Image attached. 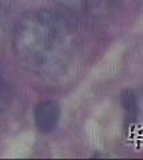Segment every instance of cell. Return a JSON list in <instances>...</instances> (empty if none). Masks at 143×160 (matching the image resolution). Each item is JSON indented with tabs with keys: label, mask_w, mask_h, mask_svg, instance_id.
<instances>
[{
	"label": "cell",
	"mask_w": 143,
	"mask_h": 160,
	"mask_svg": "<svg viewBox=\"0 0 143 160\" xmlns=\"http://www.w3.org/2000/svg\"><path fill=\"white\" fill-rule=\"evenodd\" d=\"M60 119V107L56 102L43 100L38 103L33 109V120L39 131L44 133L51 132L56 128Z\"/></svg>",
	"instance_id": "2"
},
{
	"label": "cell",
	"mask_w": 143,
	"mask_h": 160,
	"mask_svg": "<svg viewBox=\"0 0 143 160\" xmlns=\"http://www.w3.org/2000/svg\"><path fill=\"white\" fill-rule=\"evenodd\" d=\"M82 44L74 19L51 8L24 13L12 33V47L22 66L36 76L52 80L66 76L76 66Z\"/></svg>",
	"instance_id": "1"
},
{
	"label": "cell",
	"mask_w": 143,
	"mask_h": 160,
	"mask_svg": "<svg viewBox=\"0 0 143 160\" xmlns=\"http://www.w3.org/2000/svg\"><path fill=\"white\" fill-rule=\"evenodd\" d=\"M12 103V91L7 80L4 79L2 71H0V112L9 108Z\"/></svg>",
	"instance_id": "4"
},
{
	"label": "cell",
	"mask_w": 143,
	"mask_h": 160,
	"mask_svg": "<svg viewBox=\"0 0 143 160\" xmlns=\"http://www.w3.org/2000/svg\"><path fill=\"white\" fill-rule=\"evenodd\" d=\"M11 7H12V0H0V28H2L4 22L9 16Z\"/></svg>",
	"instance_id": "5"
},
{
	"label": "cell",
	"mask_w": 143,
	"mask_h": 160,
	"mask_svg": "<svg viewBox=\"0 0 143 160\" xmlns=\"http://www.w3.org/2000/svg\"><path fill=\"white\" fill-rule=\"evenodd\" d=\"M120 103L123 109H125L126 120L129 123H132L138 116V100L135 93L131 89H126L120 96Z\"/></svg>",
	"instance_id": "3"
}]
</instances>
